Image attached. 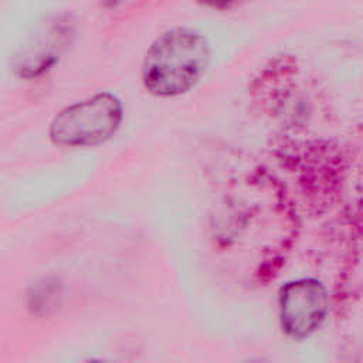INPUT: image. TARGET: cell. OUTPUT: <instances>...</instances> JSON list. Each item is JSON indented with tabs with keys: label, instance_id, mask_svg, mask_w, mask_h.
<instances>
[{
	"label": "cell",
	"instance_id": "6da1fadb",
	"mask_svg": "<svg viewBox=\"0 0 363 363\" xmlns=\"http://www.w3.org/2000/svg\"><path fill=\"white\" fill-rule=\"evenodd\" d=\"M211 60L208 40L197 30L173 27L147 47L140 79L147 94L176 98L191 91L206 74Z\"/></svg>",
	"mask_w": 363,
	"mask_h": 363
},
{
	"label": "cell",
	"instance_id": "7a4b0ae2",
	"mask_svg": "<svg viewBox=\"0 0 363 363\" xmlns=\"http://www.w3.org/2000/svg\"><path fill=\"white\" fill-rule=\"evenodd\" d=\"M123 121V104L112 92H96L60 109L48 138L61 147H91L109 140Z\"/></svg>",
	"mask_w": 363,
	"mask_h": 363
},
{
	"label": "cell",
	"instance_id": "3957f363",
	"mask_svg": "<svg viewBox=\"0 0 363 363\" xmlns=\"http://www.w3.org/2000/svg\"><path fill=\"white\" fill-rule=\"evenodd\" d=\"M74 37L75 23L71 16L45 17L17 50L11 62L14 75L24 81L45 75L58 64Z\"/></svg>",
	"mask_w": 363,
	"mask_h": 363
},
{
	"label": "cell",
	"instance_id": "277c9868",
	"mask_svg": "<svg viewBox=\"0 0 363 363\" xmlns=\"http://www.w3.org/2000/svg\"><path fill=\"white\" fill-rule=\"evenodd\" d=\"M278 306L282 332L291 339L303 340L323 323L329 296L318 279L301 278L279 289Z\"/></svg>",
	"mask_w": 363,
	"mask_h": 363
},
{
	"label": "cell",
	"instance_id": "5b68a950",
	"mask_svg": "<svg viewBox=\"0 0 363 363\" xmlns=\"http://www.w3.org/2000/svg\"><path fill=\"white\" fill-rule=\"evenodd\" d=\"M58 295V285L55 281L44 278L35 282L27 294V305L33 312H43L50 308L51 301Z\"/></svg>",
	"mask_w": 363,
	"mask_h": 363
},
{
	"label": "cell",
	"instance_id": "8992f818",
	"mask_svg": "<svg viewBox=\"0 0 363 363\" xmlns=\"http://www.w3.org/2000/svg\"><path fill=\"white\" fill-rule=\"evenodd\" d=\"M242 0H197L199 4L211 10H228Z\"/></svg>",
	"mask_w": 363,
	"mask_h": 363
}]
</instances>
